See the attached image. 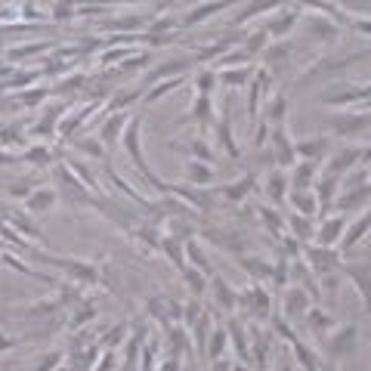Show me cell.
<instances>
[{"instance_id": "cell-1", "label": "cell", "mask_w": 371, "mask_h": 371, "mask_svg": "<svg viewBox=\"0 0 371 371\" xmlns=\"http://www.w3.org/2000/svg\"><path fill=\"white\" fill-rule=\"evenodd\" d=\"M139 130H143V118H139V115H133V118L127 121L124 133H121V136H124V148H127L130 161L136 164V171L143 173L146 180L155 186L158 192H171V186H167V183L161 180V176H155V171H152V167L146 164V155H143V136H139Z\"/></svg>"}, {"instance_id": "cell-2", "label": "cell", "mask_w": 371, "mask_h": 371, "mask_svg": "<svg viewBox=\"0 0 371 371\" xmlns=\"http://www.w3.org/2000/svg\"><path fill=\"white\" fill-rule=\"evenodd\" d=\"M362 56H368V50H359V53H340V56H325V59H319L310 71L303 74V81H315V78H322V74L343 71V68H350L352 62H359Z\"/></svg>"}, {"instance_id": "cell-3", "label": "cell", "mask_w": 371, "mask_h": 371, "mask_svg": "<svg viewBox=\"0 0 371 371\" xmlns=\"http://www.w3.org/2000/svg\"><path fill=\"white\" fill-rule=\"evenodd\" d=\"M368 127H371V118L365 111H337V115L331 118V130L340 136H359V133H365Z\"/></svg>"}, {"instance_id": "cell-4", "label": "cell", "mask_w": 371, "mask_h": 371, "mask_svg": "<svg viewBox=\"0 0 371 371\" xmlns=\"http://www.w3.org/2000/svg\"><path fill=\"white\" fill-rule=\"evenodd\" d=\"M356 340H359V328L356 325H343L334 334H328V356L331 359H343L356 350Z\"/></svg>"}, {"instance_id": "cell-5", "label": "cell", "mask_w": 371, "mask_h": 371, "mask_svg": "<svg viewBox=\"0 0 371 371\" xmlns=\"http://www.w3.org/2000/svg\"><path fill=\"white\" fill-rule=\"evenodd\" d=\"M362 161V148L359 146H347L340 148V152L331 155V161L325 164V173H334V176H343L350 171H356V164Z\"/></svg>"}, {"instance_id": "cell-6", "label": "cell", "mask_w": 371, "mask_h": 371, "mask_svg": "<svg viewBox=\"0 0 371 371\" xmlns=\"http://www.w3.org/2000/svg\"><path fill=\"white\" fill-rule=\"evenodd\" d=\"M62 118H65V106H62V102H53V106H46L44 115H41V121H37V124L31 127V136H37V139L53 136L56 130H59Z\"/></svg>"}, {"instance_id": "cell-7", "label": "cell", "mask_w": 371, "mask_h": 371, "mask_svg": "<svg viewBox=\"0 0 371 371\" xmlns=\"http://www.w3.org/2000/svg\"><path fill=\"white\" fill-rule=\"evenodd\" d=\"M232 4H238V0H204V4L192 6L189 13H186V16L180 19V25L192 28V25H198V22H208V19H210L213 13H220V9H229Z\"/></svg>"}, {"instance_id": "cell-8", "label": "cell", "mask_w": 371, "mask_h": 371, "mask_svg": "<svg viewBox=\"0 0 371 371\" xmlns=\"http://www.w3.org/2000/svg\"><path fill=\"white\" fill-rule=\"evenodd\" d=\"M306 260H310V266L319 275H328V273H337V269H340V260L334 257V250L331 248H322V245L306 248Z\"/></svg>"}, {"instance_id": "cell-9", "label": "cell", "mask_w": 371, "mask_h": 371, "mask_svg": "<svg viewBox=\"0 0 371 371\" xmlns=\"http://www.w3.org/2000/svg\"><path fill=\"white\" fill-rule=\"evenodd\" d=\"M273 148H275V161H278V167H291L294 164V143H291V136H288V127L285 124H278V127H273Z\"/></svg>"}, {"instance_id": "cell-10", "label": "cell", "mask_w": 371, "mask_h": 371, "mask_svg": "<svg viewBox=\"0 0 371 371\" xmlns=\"http://www.w3.org/2000/svg\"><path fill=\"white\" fill-rule=\"evenodd\" d=\"M127 111H111V115L102 121V127H99V143L102 146H115L118 139H121V133H124V127H127Z\"/></svg>"}, {"instance_id": "cell-11", "label": "cell", "mask_w": 371, "mask_h": 371, "mask_svg": "<svg viewBox=\"0 0 371 371\" xmlns=\"http://www.w3.org/2000/svg\"><path fill=\"white\" fill-rule=\"evenodd\" d=\"M368 198H371V183H362V186H356V189H343V195H337V198H334L331 208L347 213V210L362 208V204H365Z\"/></svg>"}, {"instance_id": "cell-12", "label": "cell", "mask_w": 371, "mask_h": 371, "mask_svg": "<svg viewBox=\"0 0 371 371\" xmlns=\"http://www.w3.org/2000/svg\"><path fill=\"white\" fill-rule=\"evenodd\" d=\"M315 198H319V204L325 210H331V204L334 198L340 195V176H334V173H322V176H315Z\"/></svg>"}, {"instance_id": "cell-13", "label": "cell", "mask_w": 371, "mask_h": 371, "mask_svg": "<svg viewBox=\"0 0 371 371\" xmlns=\"http://www.w3.org/2000/svg\"><path fill=\"white\" fill-rule=\"evenodd\" d=\"M350 278H352V285L359 288V294H362V300H365V310L371 312V263H352L343 269Z\"/></svg>"}, {"instance_id": "cell-14", "label": "cell", "mask_w": 371, "mask_h": 371, "mask_svg": "<svg viewBox=\"0 0 371 371\" xmlns=\"http://www.w3.org/2000/svg\"><path fill=\"white\" fill-rule=\"evenodd\" d=\"M294 155H300L303 161H315L319 164L328 155V136H312V139H300L294 143Z\"/></svg>"}, {"instance_id": "cell-15", "label": "cell", "mask_w": 371, "mask_h": 371, "mask_svg": "<svg viewBox=\"0 0 371 371\" xmlns=\"http://www.w3.org/2000/svg\"><path fill=\"white\" fill-rule=\"evenodd\" d=\"M210 294H213V300H217V306H223L226 312H232L238 306V294H235V288H232L226 278H220V275H213L210 278Z\"/></svg>"}, {"instance_id": "cell-16", "label": "cell", "mask_w": 371, "mask_h": 371, "mask_svg": "<svg viewBox=\"0 0 371 371\" xmlns=\"http://www.w3.org/2000/svg\"><path fill=\"white\" fill-rule=\"evenodd\" d=\"M343 229H347V220H343V213H337V217H328L319 226V245L322 248H334L343 235Z\"/></svg>"}, {"instance_id": "cell-17", "label": "cell", "mask_w": 371, "mask_h": 371, "mask_svg": "<svg viewBox=\"0 0 371 371\" xmlns=\"http://www.w3.org/2000/svg\"><path fill=\"white\" fill-rule=\"evenodd\" d=\"M285 319H297V315H306V310H310V297H306L303 288H291V291H285Z\"/></svg>"}, {"instance_id": "cell-18", "label": "cell", "mask_w": 371, "mask_h": 371, "mask_svg": "<svg viewBox=\"0 0 371 371\" xmlns=\"http://www.w3.org/2000/svg\"><path fill=\"white\" fill-rule=\"evenodd\" d=\"M53 204H56V189H50V186H41V189H34L25 198L28 213H46V210H53Z\"/></svg>"}, {"instance_id": "cell-19", "label": "cell", "mask_w": 371, "mask_h": 371, "mask_svg": "<svg viewBox=\"0 0 371 371\" xmlns=\"http://www.w3.org/2000/svg\"><path fill=\"white\" fill-rule=\"evenodd\" d=\"M250 74H254L250 65H232V68H217V81L223 87H245L250 83Z\"/></svg>"}, {"instance_id": "cell-20", "label": "cell", "mask_w": 371, "mask_h": 371, "mask_svg": "<svg viewBox=\"0 0 371 371\" xmlns=\"http://www.w3.org/2000/svg\"><path fill=\"white\" fill-rule=\"evenodd\" d=\"M183 250H186V263H189L192 269H198V273H204L208 278H213V269H210V263H208V254H204V248L198 245L195 238H189L183 245Z\"/></svg>"}, {"instance_id": "cell-21", "label": "cell", "mask_w": 371, "mask_h": 371, "mask_svg": "<svg viewBox=\"0 0 371 371\" xmlns=\"http://www.w3.org/2000/svg\"><path fill=\"white\" fill-rule=\"evenodd\" d=\"M343 232H347V235L340 238V245H343V250H350L352 245H359V241H362V238H365L368 232H371V208H368L365 213H362V217H359L356 223H352L350 229H343Z\"/></svg>"}, {"instance_id": "cell-22", "label": "cell", "mask_w": 371, "mask_h": 371, "mask_svg": "<svg viewBox=\"0 0 371 371\" xmlns=\"http://www.w3.org/2000/svg\"><path fill=\"white\" fill-rule=\"evenodd\" d=\"M229 106H223V121L217 124V136H220V146H223V152H226L229 158H238L241 155V148L235 143V136H232V121H229Z\"/></svg>"}, {"instance_id": "cell-23", "label": "cell", "mask_w": 371, "mask_h": 371, "mask_svg": "<svg viewBox=\"0 0 371 371\" xmlns=\"http://www.w3.org/2000/svg\"><path fill=\"white\" fill-rule=\"evenodd\" d=\"M213 167L208 161H186V180H189V186H210L213 183Z\"/></svg>"}, {"instance_id": "cell-24", "label": "cell", "mask_w": 371, "mask_h": 371, "mask_svg": "<svg viewBox=\"0 0 371 371\" xmlns=\"http://www.w3.org/2000/svg\"><path fill=\"white\" fill-rule=\"evenodd\" d=\"M315 176H319V164L315 161H297L294 176H291V189H312Z\"/></svg>"}, {"instance_id": "cell-25", "label": "cell", "mask_w": 371, "mask_h": 371, "mask_svg": "<svg viewBox=\"0 0 371 371\" xmlns=\"http://www.w3.org/2000/svg\"><path fill=\"white\" fill-rule=\"evenodd\" d=\"M266 195L273 198L275 208H285V195H288V176L282 171H273L266 176Z\"/></svg>"}, {"instance_id": "cell-26", "label": "cell", "mask_w": 371, "mask_h": 371, "mask_svg": "<svg viewBox=\"0 0 371 371\" xmlns=\"http://www.w3.org/2000/svg\"><path fill=\"white\" fill-rule=\"evenodd\" d=\"M285 115H288V96H285V93H275V96H269V99H266V124H269V127L285 124Z\"/></svg>"}, {"instance_id": "cell-27", "label": "cell", "mask_w": 371, "mask_h": 371, "mask_svg": "<svg viewBox=\"0 0 371 371\" xmlns=\"http://www.w3.org/2000/svg\"><path fill=\"white\" fill-rule=\"evenodd\" d=\"M291 204L297 208V213H303V217H312V213L319 210V198H315L312 189H291Z\"/></svg>"}, {"instance_id": "cell-28", "label": "cell", "mask_w": 371, "mask_h": 371, "mask_svg": "<svg viewBox=\"0 0 371 371\" xmlns=\"http://www.w3.org/2000/svg\"><path fill=\"white\" fill-rule=\"evenodd\" d=\"M254 183H257V176H254V173L241 176V180L229 183V186H223V198H226V201H241V198H248L250 189H254Z\"/></svg>"}, {"instance_id": "cell-29", "label": "cell", "mask_w": 371, "mask_h": 371, "mask_svg": "<svg viewBox=\"0 0 371 371\" xmlns=\"http://www.w3.org/2000/svg\"><path fill=\"white\" fill-rule=\"evenodd\" d=\"M306 28H310V34L319 37V41H331V37H337V31H340V25H334L322 16H306Z\"/></svg>"}, {"instance_id": "cell-30", "label": "cell", "mask_w": 371, "mask_h": 371, "mask_svg": "<svg viewBox=\"0 0 371 371\" xmlns=\"http://www.w3.org/2000/svg\"><path fill=\"white\" fill-rule=\"evenodd\" d=\"M285 0H250V4H245V9L232 19V25H241V22H248V19H254L260 13H266V9H275V6H282Z\"/></svg>"}, {"instance_id": "cell-31", "label": "cell", "mask_w": 371, "mask_h": 371, "mask_svg": "<svg viewBox=\"0 0 371 371\" xmlns=\"http://www.w3.org/2000/svg\"><path fill=\"white\" fill-rule=\"evenodd\" d=\"M19 161H28V164H37V167H50V164H56L53 161V152L46 146H25L22 148V155H19Z\"/></svg>"}, {"instance_id": "cell-32", "label": "cell", "mask_w": 371, "mask_h": 371, "mask_svg": "<svg viewBox=\"0 0 371 371\" xmlns=\"http://www.w3.org/2000/svg\"><path fill=\"white\" fill-rule=\"evenodd\" d=\"M226 347H229V331L226 328H213L210 337H208V347H204V356L213 362V359H220L223 352H226Z\"/></svg>"}, {"instance_id": "cell-33", "label": "cell", "mask_w": 371, "mask_h": 371, "mask_svg": "<svg viewBox=\"0 0 371 371\" xmlns=\"http://www.w3.org/2000/svg\"><path fill=\"white\" fill-rule=\"evenodd\" d=\"M180 275H183V282L189 285V291L195 294V300H198V297H204V294H208V282H210V278L204 275V273H198V269H192V266H186Z\"/></svg>"}, {"instance_id": "cell-34", "label": "cell", "mask_w": 371, "mask_h": 371, "mask_svg": "<svg viewBox=\"0 0 371 371\" xmlns=\"http://www.w3.org/2000/svg\"><path fill=\"white\" fill-rule=\"evenodd\" d=\"M186 83V74H176V78H164V81H158L152 90L146 93V102H158L161 96H167V93H173V90H180Z\"/></svg>"}, {"instance_id": "cell-35", "label": "cell", "mask_w": 371, "mask_h": 371, "mask_svg": "<svg viewBox=\"0 0 371 371\" xmlns=\"http://www.w3.org/2000/svg\"><path fill=\"white\" fill-rule=\"evenodd\" d=\"M210 111H213V99L210 96H201V93H195V102L189 108V115L186 121H198V124H208L210 121Z\"/></svg>"}, {"instance_id": "cell-36", "label": "cell", "mask_w": 371, "mask_h": 371, "mask_svg": "<svg viewBox=\"0 0 371 371\" xmlns=\"http://www.w3.org/2000/svg\"><path fill=\"white\" fill-rule=\"evenodd\" d=\"M229 340H232V347H235V356L245 362L248 359V334H245V325H241L238 319H232L229 322Z\"/></svg>"}, {"instance_id": "cell-37", "label": "cell", "mask_w": 371, "mask_h": 371, "mask_svg": "<svg viewBox=\"0 0 371 371\" xmlns=\"http://www.w3.org/2000/svg\"><path fill=\"white\" fill-rule=\"evenodd\" d=\"M297 19H300V13H294V9H285L282 16H275L273 22H269L266 34H273V37H285V34L294 28V22H297Z\"/></svg>"}, {"instance_id": "cell-38", "label": "cell", "mask_w": 371, "mask_h": 371, "mask_svg": "<svg viewBox=\"0 0 371 371\" xmlns=\"http://www.w3.org/2000/svg\"><path fill=\"white\" fill-rule=\"evenodd\" d=\"M241 269H245L250 278H257V282H266V278L273 275V266H269L263 257H245L241 260Z\"/></svg>"}, {"instance_id": "cell-39", "label": "cell", "mask_w": 371, "mask_h": 371, "mask_svg": "<svg viewBox=\"0 0 371 371\" xmlns=\"http://www.w3.org/2000/svg\"><path fill=\"white\" fill-rule=\"evenodd\" d=\"M195 93H201V96H210L213 87H217V68H201L198 74H195Z\"/></svg>"}, {"instance_id": "cell-40", "label": "cell", "mask_w": 371, "mask_h": 371, "mask_svg": "<svg viewBox=\"0 0 371 371\" xmlns=\"http://www.w3.org/2000/svg\"><path fill=\"white\" fill-rule=\"evenodd\" d=\"M306 322H310L312 331H322V334L334 328V319H331L328 312H322L319 306H310V310H306Z\"/></svg>"}, {"instance_id": "cell-41", "label": "cell", "mask_w": 371, "mask_h": 371, "mask_svg": "<svg viewBox=\"0 0 371 371\" xmlns=\"http://www.w3.org/2000/svg\"><path fill=\"white\" fill-rule=\"evenodd\" d=\"M65 167L78 176V180L87 186V189H96V180H93V173H90V167L83 164V161H74V158H65Z\"/></svg>"}, {"instance_id": "cell-42", "label": "cell", "mask_w": 371, "mask_h": 371, "mask_svg": "<svg viewBox=\"0 0 371 371\" xmlns=\"http://www.w3.org/2000/svg\"><path fill=\"white\" fill-rule=\"evenodd\" d=\"M291 232H294V238H300V241H310L315 229H312L310 217H303V213H294V217H291Z\"/></svg>"}, {"instance_id": "cell-43", "label": "cell", "mask_w": 371, "mask_h": 371, "mask_svg": "<svg viewBox=\"0 0 371 371\" xmlns=\"http://www.w3.org/2000/svg\"><path fill=\"white\" fill-rule=\"evenodd\" d=\"M257 213H260V220H263L269 229H275L278 235H285V220L278 217L275 210H269V208H263V204H260V208H257Z\"/></svg>"}, {"instance_id": "cell-44", "label": "cell", "mask_w": 371, "mask_h": 371, "mask_svg": "<svg viewBox=\"0 0 371 371\" xmlns=\"http://www.w3.org/2000/svg\"><path fill=\"white\" fill-rule=\"evenodd\" d=\"M189 152H192V158L195 161H213V148L204 143V139H189Z\"/></svg>"}, {"instance_id": "cell-45", "label": "cell", "mask_w": 371, "mask_h": 371, "mask_svg": "<svg viewBox=\"0 0 371 371\" xmlns=\"http://www.w3.org/2000/svg\"><path fill=\"white\" fill-rule=\"evenodd\" d=\"M74 148H81V152H87V155H93V158H102V152H106V146L99 143V136H96V139L83 136V139H78V143H74Z\"/></svg>"}, {"instance_id": "cell-46", "label": "cell", "mask_w": 371, "mask_h": 371, "mask_svg": "<svg viewBox=\"0 0 371 371\" xmlns=\"http://www.w3.org/2000/svg\"><path fill=\"white\" fill-rule=\"evenodd\" d=\"M50 44H31V46H13V50H6L9 59H28V56H34V53H44Z\"/></svg>"}, {"instance_id": "cell-47", "label": "cell", "mask_w": 371, "mask_h": 371, "mask_svg": "<svg viewBox=\"0 0 371 371\" xmlns=\"http://www.w3.org/2000/svg\"><path fill=\"white\" fill-rule=\"evenodd\" d=\"M158 368V343H143V371H155Z\"/></svg>"}, {"instance_id": "cell-48", "label": "cell", "mask_w": 371, "mask_h": 371, "mask_svg": "<svg viewBox=\"0 0 371 371\" xmlns=\"http://www.w3.org/2000/svg\"><path fill=\"white\" fill-rule=\"evenodd\" d=\"M275 282V288H285L288 285V260H278V263L273 266V275H269Z\"/></svg>"}, {"instance_id": "cell-49", "label": "cell", "mask_w": 371, "mask_h": 371, "mask_svg": "<svg viewBox=\"0 0 371 371\" xmlns=\"http://www.w3.org/2000/svg\"><path fill=\"white\" fill-rule=\"evenodd\" d=\"M124 334H127V328H124V325H115V328L108 331V337H102L99 343H102V347H118V343L124 340Z\"/></svg>"}, {"instance_id": "cell-50", "label": "cell", "mask_w": 371, "mask_h": 371, "mask_svg": "<svg viewBox=\"0 0 371 371\" xmlns=\"http://www.w3.org/2000/svg\"><path fill=\"white\" fill-rule=\"evenodd\" d=\"M59 362H62V352H50V356L41 359V365H37L34 371H53V368H59Z\"/></svg>"}, {"instance_id": "cell-51", "label": "cell", "mask_w": 371, "mask_h": 371, "mask_svg": "<svg viewBox=\"0 0 371 371\" xmlns=\"http://www.w3.org/2000/svg\"><path fill=\"white\" fill-rule=\"evenodd\" d=\"M34 189L28 183H13L9 186V195H13V198H28V195H31Z\"/></svg>"}, {"instance_id": "cell-52", "label": "cell", "mask_w": 371, "mask_h": 371, "mask_svg": "<svg viewBox=\"0 0 371 371\" xmlns=\"http://www.w3.org/2000/svg\"><path fill=\"white\" fill-rule=\"evenodd\" d=\"M93 315H96V310H93V306H81V315H78V319H71V328H81V325L90 322Z\"/></svg>"}, {"instance_id": "cell-53", "label": "cell", "mask_w": 371, "mask_h": 371, "mask_svg": "<svg viewBox=\"0 0 371 371\" xmlns=\"http://www.w3.org/2000/svg\"><path fill=\"white\" fill-rule=\"evenodd\" d=\"M44 96H46V90H34V93H22L19 99H22L25 106H37V102H41Z\"/></svg>"}, {"instance_id": "cell-54", "label": "cell", "mask_w": 371, "mask_h": 371, "mask_svg": "<svg viewBox=\"0 0 371 371\" xmlns=\"http://www.w3.org/2000/svg\"><path fill=\"white\" fill-rule=\"evenodd\" d=\"M115 368V352H106L102 356V365H96V371H111Z\"/></svg>"}, {"instance_id": "cell-55", "label": "cell", "mask_w": 371, "mask_h": 371, "mask_svg": "<svg viewBox=\"0 0 371 371\" xmlns=\"http://www.w3.org/2000/svg\"><path fill=\"white\" fill-rule=\"evenodd\" d=\"M16 337H9V334H0V352H6V350H13L16 347Z\"/></svg>"}, {"instance_id": "cell-56", "label": "cell", "mask_w": 371, "mask_h": 371, "mask_svg": "<svg viewBox=\"0 0 371 371\" xmlns=\"http://www.w3.org/2000/svg\"><path fill=\"white\" fill-rule=\"evenodd\" d=\"M0 164H19V155L6 152V148H0Z\"/></svg>"}, {"instance_id": "cell-57", "label": "cell", "mask_w": 371, "mask_h": 371, "mask_svg": "<svg viewBox=\"0 0 371 371\" xmlns=\"http://www.w3.org/2000/svg\"><path fill=\"white\" fill-rule=\"evenodd\" d=\"M352 28H356V31H362V34H371V22H368V19H356V22H352Z\"/></svg>"}, {"instance_id": "cell-58", "label": "cell", "mask_w": 371, "mask_h": 371, "mask_svg": "<svg viewBox=\"0 0 371 371\" xmlns=\"http://www.w3.org/2000/svg\"><path fill=\"white\" fill-rule=\"evenodd\" d=\"M213 371H229V362H223V359H213Z\"/></svg>"}, {"instance_id": "cell-59", "label": "cell", "mask_w": 371, "mask_h": 371, "mask_svg": "<svg viewBox=\"0 0 371 371\" xmlns=\"http://www.w3.org/2000/svg\"><path fill=\"white\" fill-rule=\"evenodd\" d=\"M180 371H195V365H192V362H189V365H186V368H180Z\"/></svg>"}, {"instance_id": "cell-60", "label": "cell", "mask_w": 371, "mask_h": 371, "mask_svg": "<svg viewBox=\"0 0 371 371\" xmlns=\"http://www.w3.org/2000/svg\"><path fill=\"white\" fill-rule=\"evenodd\" d=\"M108 4H124V0H108ZM130 4H136V0H130Z\"/></svg>"}, {"instance_id": "cell-61", "label": "cell", "mask_w": 371, "mask_h": 371, "mask_svg": "<svg viewBox=\"0 0 371 371\" xmlns=\"http://www.w3.org/2000/svg\"><path fill=\"white\" fill-rule=\"evenodd\" d=\"M235 371H245V368H235Z\"/></svg>"}]
</instances>
